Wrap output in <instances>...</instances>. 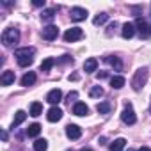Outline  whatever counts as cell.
I'll return each mask as SVG.
<instances>
[{
  "instance_id": "e0dca14e",
  "label": "cell",
  "mask_w": 151,
  "mask_h": 151,
  "mask_svg": "<svg viewBox=\"0 0 151 151\" xmlns=\"http://www.w3.org/2000/svg\"><path fill=\"white\" fill-rule=\"evenodd\" d=\"M133 34H135V25L133 23H124L123 25V37L130 39V37H133Z\"/></svg>"
},
{
  "instance_id": "f1b7e54d",
  "label": "cell",
  "mask_w": 151,
  "mask_h": 151,
  "mask_svg": "<svg viewBox=\"0 0 151 151\" xmlns=\"http://www.w3.org/2000/svg\"><path fill=\"white\" fill-rule=\"evenodd\" d=\"M77 98H78V93H77V91H73V93L68 94V100H69V101H71V100H77Z\"/></svg>"
},
{
  "instance_id": "d6a6232c",
  "label": "cell",
  "mask_w": 151,
  "mask_h": 151,
  "mask_svg": "<svg viewBox=\"0 0 151 151\" xmlns=\"http://www.w3.org/2000/svg\"><path fill=\"white\" fill-rule=\"evenodd\" d=\"M82 151H93V149H89V147H84V149H82Z\"/></svg>"
},
{
  "instance_id": "1f68e13d",
  "label": "cell",
  "mask_w": 151,
  "mask_h": 151,
  "mask_svg": "<svg viewBox=\"0 0 151 151\" xmlns=\"http://www.w3.org/2000/svg\"><path fill=\"white\" fill-rule=\"evenodd\" d=\"M139 151H151V149H149V147H147V146H142V147H140V149H139Z\"/></svg>"
},
{
  "instance_id": "836d02e7",
  "label": "cell",
  "mask_w": 151,
  "mask_h": 151,
  "mask_svg": "<svg viewBox=\"0 0 151 151\" xmlns=\"http://www.w3.org/2000/svg\"><path fill=\"white\" fill-rule=\"evenodd\" d=\"M68 151H73V149H68Z\"/></svg>"
},
{
  "instance_id": "5b68a950",
  "label": "cell",
  "mask_w": 151,
  "mask_h": 151,
  "mask_svg": "<svg viewBox=\"0 0 151 151\" xmlns=\"http://www.w3.org/2000/svg\"><path fill=\"white\" fill-rule=\"evenodd\" d=\"M121 119H123V123H124V124H135L137 116H135V112H133V109H132V105H130V103L124 107V110H123V114H121Z\"/></svg>"
},
{
  "instance_id": "4316f807",
  "label": "cell",
  "mask_w": 151,
  "mask_h": 151,
  "mask_svg": "<svg viewBox=\"0 0 151 151\" xmlns=\"http://www.w3.org/2000/svg\"><path fill=\"white\" fill-rule=\"evenodd\" d=\"M109 62H110V66L116 69V71H121V68H123V64H121V60H119V57H110L109 59Z\"/></svg>"
},
{
  "instance_id": "277c9868",
  "label": "cell",
  "mask_w": 151,
  "mask_h": 151,
  "mask_svg": "<svg viewBox=\"0 0 151 151\" xmlns=\"http://www.w3.org/2000/svg\"><path fill=\"white\" fill-rule=\"evenodd\" d=\"M84 37V30L80 27H71L64 32V41L66 43H73V41H78Z\"/></svg>"
},
{
  "instance_id": "6da1fadb",
  "label": "cell",
  "mask_w": 151,
  "mask_h": 151,
  "mask_svg": "<svg viewBox=\"0 0 151 151\" xmlns=\"http://www.w3.org/2000/svg\"><path fill=\"white\" fill-rule=\"evenodd\" d=\"M34 53H36L34 48L25 46V48H18L14 52V57H16V60H18V64L22 68H27V66H30L34 62Z\"/></svg>"
},
{
  "instance_id": "3957f363",
  "label": "cell",
  "mask_w": 151,
  "mask_h": 151,
  "mask_svg": "<svg viewBox=\"0 0 151 151\" xmlns=\"http://www.w3.org/2000/svg\"><path fill=\"white\" fill-rule=\"evenodd\" d=\"M20 41V30L14 27H9L2 32V45L4 46H13Z\"/></svg>"
},
{
  "instance_id": "603a6c76",
  "label": "cell",
  "mask_w": 151,
  "mask_h": 151,
  "mask_svg": "<svg viewBox=\"0 0 151 151\" xmlns=\"http://www.w3.org/2000/svg\"><path fill=\"white\" fill-rule=\"evenodd\" d=\"M48 149V142L45 139H37L34 142V151H46Z\"/></svg>"
},
{
  "instance_id": "5bb4252c",
  "label": "cell",
  "mask_w": 151,
  "mask_h": 151,
  "mask_svg": "<svg viewBox=\"0 0 151 151\" xmlns=\"http://www.w3.org/2000/svg\"><path fill=\"white\" fill-rule=\"evenodd\" d=\"M36 82V73L34 71H29V73H25L23 77H22V86L23 87H29V86H32Z\"/></svg>"
},
{
  "instance_id": "8992f818",
  "label": "cell",
  "mask_w": 151,
  "mask_h": 151,
  "mask_svg": "<svg viewBox=\"0 0 151 151\" xmlns=\"http://www.w3.org/2000/svg\"><path fill=\"white\" fill-rule=\"evenodd\" d=\"M57 36H59V29H57L55 25H46V27L43 29V39H46V41H53Z\"/></svg>"
},
{
  "instance_id": "ffe728a7",
  "label": "cell",
  "mask_w": 151,
  "mask_h": 151,
  "mask_svg": "<svg viewBox=\"0 0 151 151\" xmlns=\"http://www.w3.org/2000/svg\"><path fill=\"white\" fill-rule=\"evenodd\" d=\"M30 116H34V117H37V116H41L43 114V105L39 103V101H34L32 105H30V112H29Z\"/></svg>"
},
{
  "instance_id": "4dcf8cb0",
  "label": "cell",
  "mask_w": 151,
  "mask_h": 151,
  "mask_svg": "<svg viewBox=\"0 0 151 151\" xmlns=\"http://www.w3.org/2000/svg\"><path fill=\"white\" fill-rule=\"evenodd\" d=\"M0 135H2V140H7V132L6 130H2V133H0Z\"/></svg>"
},
{
  "instance_id": "e575fe53",
  "label": "cell",
  "mask_w": 151,
  "mask_h": 151,
  "mask_svg": "<svg viewBox=\"0 0 151 151\" xmlns=\"http://www.w3.org/2000/svg\"><path fill=\"white\" fill-rule=\"evenodd\" d=\"M128 151H132V149H128Z\"/></svg>"
},
{
  "instance_id": "2e32d148",
  "label": "cell",
  "mask_w": 151,
  "mask_h": 151,
  "mask_svg": "<svg viewBox=\"0 0 151 151\" xmlns=\"http://www.w3.org/2000/svg\"><path fill=\"white\" fill-rule=\"evenodd\" d=\"M124 84H126V80H124V77H121V75H116V77L110 78V87L112 89H121Z\"/></svg>"
},
{
  "instance_id": "cb8c5ba5",
  "label": "cell",
  "mask_w": 151,
  "mask_h": 151,
  "mask_svg": "<svg viewBox=\"0 0 151 151\" xmlns=\"http://www.w3.org/2000/svg\"><path fill=\"white\" fill-rule=\"evenodd\" d=\"M110 109H112V107H110V103H107V101H101V103L96 105V110H98L100 114H109Z\"/></svg>"
},
{
  "instance_id": "7402d4cb",
  "label": "cell",
  "mask_w": 151,
  "mask_h": 151,
  "mask_svg": "<svg viewBox=\"0 0 151 151\" xmlns=\"http://www.w3.org/2000/svg\"><path fill=\"white\" fill-rule=\"evenodd\" d=\"M39 133H41V124H37V123H34V124H30L27 128V135L29 137H37Z\"/></svg>"
},
{
  "instance_id": "83f0119b",
  "label": "cell",
  "mask_w": 151,
  "mask_h": 151,
  "mask_svg": "<svg viewBox=\"0 0 151 151\" xmlns=\"http://www.w3.org/2000/svg\"><path fill=\"white\" fill-rule=\"evenodd\" d=\"M53 16H55V9H46V11H43V14H41V18L46 20V22L53 20Z\"/></svg>"
},
{
  "instance_id": "9a60e30c",
  "label": "cell",
  "mask_w": 151,
  "mask_h": 151,
  "mask_svg": "<svg viewBox=\"0 0 151 151\" xmlns=\"http://www.w3.org/2000/svg\"><path fill=\"white\" fill-rule=\"evenodd\" d=\"M96 68H98V60H96L94 57H91V59H87V60L84 62V71H86V73H94Z\"/></svg>"
},
{
  "instance_id": "f546056e",
  "label": "cell",
  "mask_w": 151,
  "mask_h": 151,
  "mask_svg": "<svg viewBox=\"0 0 151 151\" xmlns=\"http://www.w3.org/2000/svg\"><path fill=\"white\" fill-rule=\"evenodd\" d=\"M36 7H41V6H45V0H34V2H32Z\"/></svg>"
},
{
  "instance_id": "4fadbf2b",
  "label": "cell",
  "mask_w": 151,
  "mask_h": 151,
  "mask_svg": "<svg viewBox=\"0 0 151 151\" xmlns=\"http://www.w3.org/2000/svg\"><path fill=\"white\" fill-rule=\"evenodd\" d=\"M0 84H2V86L14 84V71H4L2 77H0Z\"/></svg>"
},
{
  "instance_id": "30bf717a",
  "label": "cell",
  "mask_w": 151,
  "mask_h": 151,
  "mask_svg": "<svg viewBox=\"0 0 151 151\" xmlns=\"http://www.w3.org/2000/svg\"><path fill=\"white\" fill-rule=\"evenodd\" d=\"M66 135L69 137V139H80V135H82V128L80 126H77V124H68L66 126Z\"/></svg>"
},
{
  "instance_id": "7c38bea8",
  "label": "cell",
  "mask_w": 151,
  "mask_h": 151,
  "mask_svg": "<svg viewBox=\"0 0 151 151\" xmlns=\"http://www.w3.org/2000/svg\"><path fill=\"white\" fill-rule=\"evenodd\" d=\"M73 114L75 116H87L89 114V107L86 103L78 101V103H75V107H73Z\"/></svg>"
},
{
  "instance_id": "484cf974",
  "label": "cell",
  "mask_w": 151,
  "mask_h": 151,
  "mask_svg": "<svg viewBox=\"0 0 151 151\" xmlns=\"http://www.w3.org/2000/svg\"><path fill=\"white\" fill-rule=\"evenodd\" d=\"M109 20V14H105V13H101V14H98V16H94V20H93V23L94 25H103L105 22Z\"/></svg>"
},
{
  "instance_id": "d6986e66",
  "label": "cell",
  "mask_w": 151,
  "mask_h": 151,
  "mask_svg": "<svg viewBox=\"0 0 151 151\" xmlns=\"http://www.w3.org/2000/svg\"><path fill=\"white\" fill-rule=\"evenodd\" d=\"M124 146H126V139L119 137V139H116V140L110 144V151H121Z\"/></svg>"
},
{
  "instance_id": "9c48e42d",
  "label": "cell",
  "mask_w": 151,
  "mask_h": 151,
  "mask_svg": "<svg viewBox=\"0 0 151 151\" xmlns=\"http://www.w3.org/2000/svg\"><path fill=\"white\" fill-rule=\"evenodd\" d=\"M87 18V11L84 7H73L71 9V20L73 22H84Z\"/></svg>"
},
{
  "instance_id": "52a82bcc",
  "label": "cell",
  "mask_w": 151,
  "mask_h": 151,
  "mask_svg": "<svg viewBox=\"0 0 151 151\" xmlns=\"http://www.w3.org/2000/svg\"><path fill=\"white\" fill-rule=\"evenodd\" d=\"M46 101L52 103L53 107H57V103L62 101V91H60V89H52V91L46 94Z\"/></svg>"
},
{
  "instance_id": "d590c367",
  "label": "cell",
  "mask_w": 151,
  "mask_h": 151,
  "mask_svg": "<svg viewBox=\"0 0 151 151\" xmlns=\"http://www.w3.org/2000/svg\"><path fill=\"white\" fill-rule=\"evenodd\" d=\"M149 112H151V109H149Z\"/></svg>"
},
{
  "instance_id": "8fae6325",
  "label": "cell",
  "mask_w": 151,
  "mask_h": 151,
  "mask_svg": "<svg viewBox=\"0 0 151 151\" xmlns=\"http://www.w3.org/2000/svg\"><path fill=\"white\" fill-rule=\"evenodd\" d=\"M62 117V110L59 109V107H52L48 112H46V119L50 121V123H55V121H59Z\"/></svg>"
},
{
  "instance_id": "d4e9b609",
  "label": "cell",
  "mask_w": 151,
  "mask_h": 151,
  "mask_svg": "<svg viewBox=\"0 0 151 151\" xmlns=\"http://www.w3.org/2000/svg\"><path fill=\"white\" fill-rule=\"evenodd\" d=\"M89 96H91V98H100V96H103V89H101L100 86H94V87H91Z\"/></svg>"
},
{
  "instance_id": "ac0fdd59",
  "label": "cell",
  "mask_w": 151,
  "mask_h": 151,
  "mask_svg": "<svg viewBox=\"0 0 151 151\" xmlns=\"http://www.w3.org/2000/svg\"><path fill=\"white\" fill-rule=\"evenodd\" d=\"M27 119V114L23 112V110H18L16 114H14V119H13V128H16V126H20L23 121Z\"/></svg>"
},
{
  "instance_id": "7a4b0ae2",
  "label": "cell",
  "mask_w": 151,
  "mask_h": 151,
  "mask_svg": "<svg viewBox=\"0 0 151 151\" xmlns=\"http://www.w3.org/2000/svg\"><path fill=\"white\" fill-rule=\"evenodd\" d=\"M147 75H149V73H147V68H140V69L135 71L133 78H132V87H133V91H140V89L146 86Z\"/></svg>"
},
{
  "instance_id": "ba28073f",
  "label": "cell",
  "mask_w": 151,
  "mask_h": 151,
  "mask_svg": "<svg viewBox=\"0 0 151 151\" xmlns=\"http://www.w3.org/2000/svg\"><path fill=\"white\" fill-rule=\"evenodd\" d=\"M135 27L139 29V32H140V36H144V37H147V36H151V25L146 22V20H142V18H139L137 22H135Z\"/></svg>"
},
{
  "instance_id": "44dd1931",
  "label": "cell",
  "mask_w": 151,
  "mask_h": 151,
  "mask_svg": "<svg viewBox=\"0 0 151 151\" xmlns=\"http://www.w3.org/2000/svg\"><path fill=\"white\" fill-rule=\"evenodd\" d=\"M53 64H55V59H52V57H48V59H45L43 62H41V66H39V69L41 71H50L52 68H53Z\"/></svg>"
}]
</instances>
